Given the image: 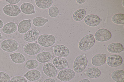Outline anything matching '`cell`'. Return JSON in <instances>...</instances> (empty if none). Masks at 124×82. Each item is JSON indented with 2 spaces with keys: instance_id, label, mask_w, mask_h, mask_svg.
<instances>
[{
  "instance_id": "cell-1",
  "label": "cell",
  "mask_w": 124,
  "mask_h": 82,
  "mask_svg": "<svg viewBox=\"0 0 124 82\" xmlns=\"http://www.w3.org/2000/svg\"><path fill=\"white\" fill-rule=\"evenodd\" d=\"M87 58L85 55L77 56L74 61L73 68L75 72L78 73L82 72L86 68L88 64Z\"/></svg>"
},
{
  "instance_id": "cell-2",
  "label": "cell",
  "mask_w": 124,
  "mask_h": 82,
  "mask_svg": "<svg viewBox=\"0 0 124 82\" xmlns=\"http://www.w3.org/2000/svg\"><path fill=\"white\" fill-rule=\"evenodd\" d=\"M95 42V39L93 35L91 34H88L80 40L78 43V47L82 51H87L93 46Z\"/></svg>"
},
{
  "instance_id": "cell-3",
  "label": "cell",
  "mask_w": 124,
  "mask_h": 82,
  "mask_svg": "<svg viewBox=\"0 0 124 82\" xmlns=\"http://www.w3.org/2000/svg\"><path fill=\"white\" fill-rule=\"evenodd\" d=\"M19 47L18 42L16 40L11 39H5L0 44L1 49L4 51L8 52L16 50Z\"/></svg>"
},
{
  "instance_id": "cell-4",
  "label": "cell",
  "mask_w": 124,
  "mask_h": 82,
  "mask_svg": "<svg viewBox=\"0 0 124 82\" xmlns=\"http://www.w3.org/2000/svg\"><path fill=\"white\" fill-rule=\"evenodd\" d=\"M38 44L45 47H48L53 45L56 41L54 35L49 34H43L39 35L37 39Z\"/></svg>"
},
{
  "instance_id": "cell-5",
  "label": "cell",
  "mask_w": 124,
  "mask_h": 82,
  "mask_svg": "<svg viewBox=\"0 0 124 82\" xmlns=\"http://www.w3.org/2000/svg\"><path fill=\"white\" fill-rule=\"evenodd\" d=\"M75 75V72L73 70L67 68L60 71L57 78L61 81L66 82L72 79Z\"/></svg>"
},
{
  "instance_id": "cell-6",
  "label": "cell",
  "mask_w": 124,
  "mask_h": 82,
  "mask_svg": "<svg viewBox=\"0 0 124 82\" xmlns=\"http://www.w3.org/2000/svg\"><path fill=\"white\" fill-rule=\"evenodd\" d=\"M2 10L5 14L11 17H16L21 12L20 7L16 4H7L3 7Z\"/></svg>"
},
{
  "instance_id": "cell-7",
  "label": "cell",
  "mask_w": 124,
  "mask_h": 82,
  "mask_svg": "<svg viewBox=\"0 0 124 82\" xmlns=\"http://www.w3.org/2000/svg\"><path fill=\"white\" fill-rule=\"evenodd\" d=\"M41 48L38 44L35 42H30L23 47V50L27 54L34 55L38 54L41 51Z\"/></svg>"
},
{
  "instance_id": "cell-8",
  "label": "cell",
  "mask_w": 124,
  "mask_h": 82,
  "mask_svg": "<svg viewBox=\"0 0 124 82\" xmlns=\"http://www.w3.org/2000/svg\"><path fill=\"white\" fill-rule=\"evenodd\" d=\"M94 36L95 39L97 41L103 42L110 39L111 38L112 34L108 30L102 28L99 29L96 31Z\"/></svg>"
},
{
  "instance_id": "cell-9",
  "label": "cell",
  "mask_w": 124,
  "mask_h": 82,
  "mask_svg": "<svg viewBox=\"0 0 124 82\" xmlns=\"http://www.w3.org/2000/svg\"><path fill=\"white\" fill-rule=\"evenodd\" d=\"M54 55L57 57L65 58L70 55V51L68 48L65 45L59 44L54 46L53 49Z\"/></svg>"
},
{
  "instance_id": "cell-10",
  "label": "cell",
  "mask_w": 124,
  "mask_h": 82,
  "mask_svg": "<svg viewBox=\"0 0 124 82\" xmlns=\"http://www.w3.org/2000/svg\"><path fill=\"white\" fill-rule=\"evenodd\" d=\"M123 62V58L120 55L116 54L110 55L106 58L107 65L112 67H116L120 66Z\"/></svg>"
},
{
  "instance_id": "cell-11",
  "label": "cell",
  "mask_w": 124,
  "mask_h": 82,
  "mask_svg": "<svg viewBox=\"0 0 124 82\" xmlns=\"http://www.w3.org/2000/svg\"><path fill=\"white\" fill-rule=\"evenodd\" d=\"M42 69L45 74L49 77H54L57 75V69L51 63L48 62L45 63L43 65Z\"/></svg>"
},
{
  "instance_id": "cell-12",
  "label": "cell",
  "mask_w": 124,
  "mask_h": 82,
  "mask_svg": "<svg viewBox=\"0 0 124 82\" xmlns=\"http://www.w3.org/2000/svg\"><path fill=\"white\" fill-rule=\"evenodd\" d=\"M53 64L58 70H61L69 68L68 63L65 58L56 57L52 60Z\"/></svg>"
},
{
  "instance_id": "cell-13",
  "label": "cell",
  "mask_w": 124,
  "mask_h": 82,
  "mask_svg": "<svg viewBox=\"0 0 124 82\" xmlns=\"http://www.w3.org/2000/svg\"><path fill=\"white\" fill-rule=\"evenodd\" d=\"M84 20L87 25L92 27L97 26L102 21V19L98 16L94 14H90L86 16Z\"/></svg>"
},
{
  "instance_id": "cell-14",
  "label": "cell",
  "mask_w": 124,
  "mask_h": 82,
  "mask_svg": "<svg viewBox=\"0 0 124 82\" xmlns=\"http://www.w3.org/2000/svg\"><path fill=\"white\" fill-rule=\"evenodd\" d=\"M40 32L36 29L30 30L23 35V38L26 41L32 42L37 40L39 36Z\"/></svg>"
},
{
  "instance_id": "cell-15",
  "label": "cell",
  "mask_w": 124,
  "mask_h": 82,
  "mask_svg": "<svg viewBox=\"0 0 124 82\" xmlns=\"http://www.w3.org/2000/svg\"><path fill=\"white\" fill-rule=\"evenodd\" d=\"M31 24L30 19H25L21 21L17 26V30L21 34H24L30 30Z\"/></svg>"
},
{
  "instance_id": "cell-16",
  "label": "cell",
  "mask_w": 124,
  "mask_h": 82,
  "mask_svg": "<svg viewBox=\"0 0 124 82\" xmlns=\"http://www.w3.org/2000/svg\"><path fill=\"white\" fill-rule=\"evenodd\" d=\"M106 55L98 53L95 55L91 60L92 64L95 66H100L104 65L106 62Z\"/></svg>"
},
{
  "instance_id": "cell-17",
  "label": "cell",
  "mask_w": 124,
  "mask_h": 82,
  "mask_svg": "<svg viewBox=\"0 0 124 82\" xmlns=\"http://www.w3.org/2000/svg\"><path fill=\"white\" fill-rule=\"evenodd\" d=\"M41 74L39 70L36 69H32L27 71L24 75L25 78L31 82L36 81L40 79Z\"/></svg>"
},
{
  "instance_id": "cell-18",
  "label": "cell",
  "mask_w": 124,
  "mask_h": 82,
  "mask_svg": "<svg viewBox=\"0 0 124 82\" xmlns=\"http://www.w3.org/2000/svg\"><path fill=\"white\" fill-rule=\"evenodd\" d=\"M17 28V24L13 22H10L6 24L3 26L2 31L5 34H11L16 31Z\"/></svg>"
},
{
  "instance_id": "cell-19",
  "label": "cell",
  "mask_w": 124,
  "mask_h": 82,
  "mask_svg": "<svg viewBox=\"0 0 124 82\" xmlns=\"http://www.w3.org/2000/svg\"><path fill=\"white\" fill-rule=\"evenodd\" d=\"M52 54L48 51H44L39 53L37 55L36 58L38 62L42 63L49 62L51 59Z\"/></svg>"
},
{
  "instance_id": "cell-20",
  "label": "cell",
  "mask_w": 124,
  "mask_h": 82,
  "mask_svg": "<svg viewBox=\"0 0 124 82\" xmlns=\"http://www.w3.org/2000/svg\"><path fill=\"white\" fill-rule=\"evenodd\" d=\"M20 8L21 12L27 15H31L36 12L34 6L32 4L29 2L23 3L20 5Z\"/></svg>"
},
{
  "instance_id": "cell-21",
  "label": "cell",
  "mask_w": 124,
  "mask_h": 82,
  "mask_svg": "<svg viewBox=\"0 0 124 82\" xmlns=\"http://www.w3.org/2000/svg\"><path fill=\"white\" fill-rule=\"evenodd\" d=\"M107 49L109 52L114 53H119L124 50L123 45L120 43L115 42L109 44L107 46Z\"/></svg>"
},
{
  "instance_id": "cell-22",
  "label": "cell",
  "mask_w": 124,
  "mask_h": 82,
  "mask_svg": "<svg viewBox=\"0 0 124 82\" xmlns=\"http://www.w3.org/2000/svg\"><path fill=\"white\" fill-rule=\"evenodd\" d=\"M84 73L87 77L91 78H97L101 74L100 70L98 68L94 67L88 68Z\"/></svg>"
},
{
  "instance_id": "cell-23",
  "label": "cell",
  "mask_w": 124,
  "mask_h": 82,
  "mask_svg": "<svg viewBox=\"0 0 124 82\" xmlns=\"http://www.w3.org/2000/svg\"><path fill=\"white\" fill-rule=\"evenodd\" d=\"M111 77L116 82H124V71L122 69L114 70L111 73Z\"/></svg>"
},
{
  "instance_id": "cell-24",
  "label": "cell",
  "mask_w": 124,
  "mask_h": 82,
  "mask_svg": "<svg viewBox=\"0 0 124 82\" xmlns=\"http://www.w3.org/2000/svg\"><path fill=\"white\" fill-rule=\"evenodd\" d=\"M9 56L12 61L16 64L22 63L25 60V58L24 55L19 52H16L12 53L9 55Z\"/></svg>"
},
{
  "instance_id": "cell-25",
  "label": "cell",
  "mask_w": 124,
  "mask_h": 82,
  "mask_svg": "<svg viewBox=\"0 0 124 82\" xmlns=\"http://www.w3.org/2000/svg\"><path fill=\"white\" fill-rule=\"evenodd\" d=\"M35 4L38 8L46 9L50 7L53 4L52 0H35Z\"/></svg>"
},
{
  "instance_id": "cell-26",
  "label": "cell",
  "mask_w": 124,
  "mask_h": 82,
  "mask_svg": "<svg viewBox=\"0 0 124 82\" xmlns=\"http://www.w3.org/2000/svg\"><path fill=\"white\" fill-rule=\"evenodd\" d=\"M86 13V11L84 9H78L74 12L72 15L73 19L75 21H80L85 17Z\"/></svg>"
},
{
  "instance_id": "cell-27",
  "label": "cell",
  "mask_w": 124,
  "mask_h": 82,
  "mask_svg": "<svg viewBox=\"0 0 124 82\" xmlns=\"http://www.w3.org/2000/svg\"><path fill=\"white\" fill-rule=\"evenodd\" d=\"M48 19L41 17H37L34 18L32 20V23L35 26L40 27L44 25L48 22Z\"/></svg>"
},
{
  "instance_id": "cell-28",
  "label": "cell",
  "mask_w": 124,
  "mask_h": 82,
  "mask_svg": "<svg viewBox=\"0 0 124 82\" xmlns=\"http://www.w3.org/2000/svg\"><path fill=\"white\" fill-rule=\"evenodd\" d=\"M112 20L114 23L123 25L124 24V14L123 13H117L114 15L112 17Z\"/></svg>"
},
{
  "instance_id": "cell-29",
  "label": "cell",
  "mask_w": 124,
  "mask_h": 82,
  "mask_svg": "<svg viewBox=\"0 0 124 82\" xmlns=\"http://www.w3.org/2000/svg\"><path fill=\"white\" fill-rule=\"evenodd\" d=\"M38 61L34 59H30L27 60L25 63V67L29 69H33L39 66Z\"/></svg>"
},
{
  "instance_id": "cell-30",
  "label": "cell",
  "mask_w": 124,
  "mask_h": 82,
  "mask_svg": "<svg viewBox=\"0 0 124 82\" xmlns=\"http://www.w3.org/2000/svg\"><path fill=\"white\" fill-rule=\"evenodd\" d=\"M48 14L49 16L53 18L57 17L59 13V10L58 8L55 6H51L48 11Z\"/></svg>"
},
{
  "instance_id": "cell-31",
  "label": "cell",
  "mask_w": 124,
  "mask_h": 82,
  "mask_svg": "<svg viewBox=\"0 0 124 82\" xmlns=\"http://www.w3.org/2000/svg\"><path fill=\"white\" fill-rule=\"evenodd\" d=\"M10 77L7 73L0 71V82H10Z\"/></svg>"
},
{
  "instance_id": "cell-32",
  "label": "cell",
  "mask_w": 124,
  "mask_h": 82,
  "mask_svg": "<svg viewBox=\"0 0 124 82\" xmlns=\"http://www.w3.org/2000/svg\"><path fill=\"white\" fill-rule=\"evenodd\" d=\"M10 82H28L27 79L24 77L21 76H16L12 78Z\"/></svg>"
},
{
  "instance_id": "cell-33",
  "label": "cell",
  "mask_w": 124,
  "mask_h": 82,
  "mask_svg": "<svg viewBox=\"0 0 124 82\" xmlns=\"http://www.w3.org/2000/svg\"><path fill=\"white\" fill-rule=\"evenodd\" d=\"M10 4H16L19 2L20 0H6Z\"/></svg>"
},
{
  "instance_id": "cell-34",
  "label": "cell",
  "mask_w": 124,
  "mask_h": 82,
  "mask_svg": "<svg viewBox=\"0 0 124 82\" xmlns=\"http://www.w3.org/2000/svg\"><path fill=\"white\" fill-rule=\"evenodd\" d=\"M43 82H56V81L53 78H49L45 80Z\"/></svg>"
},
{
  "instance_id": "cell-35",
  "label": "cell",
  "mask_w": 124,
  "mask_h": 82,
  "mask_svg": "<svg viewBox=\"0 0 124 82\" xmlns=\"http://www.w3.org/2000/svg\"><path fill=\"white\" fill-rule=\"evenodd\" d=\"M78 82H90V81L88 79H84L80 80Z\"/></svg>"
},
{
  "instance_id": "cell-36",
  "label": "cell",
  "mask_w": 124,
  "mask_h": 82,
  "mask_svg": "<svg viewBox=\"0 0 124 82\" xmlns=\"http://www.w3.org/2000/svg\"><path fill=\"white\" fill-rule=\"evenodd\" d=\"M86 1V0H76L78 4H81L84 3Z\"/></svg>"
},
{
  "instance_id": "cell-37",
  "label": "cell",
  "mask_w": 124,
  "mask_h": 82,
  "mask_svg": "<svg viewBox=\"0 0 124 82\" xmlns=\"http://www.w3.org/2000/svg\"><path fill=\"white\" fill-rule=\"evenodd\" d=\"M3 26V22L2 20L0 19V29L2 28Z\"/></svg>"
},
{
  "instance_id": "cell-38",
  "label": "cell",
  "mask_w": 124,
  "mask_h": 82,
  "mask_svg": "<svg viewBox=\"0 0 124 82\" xmlns=\"http://www.w3.org/2000/svg\"><path fill=\"white\" fill-rule=\"evenodd\" d=\"M2 37V35L1 33V32H0V40L1 39Z\"/></svg>"
}]
</instances>
